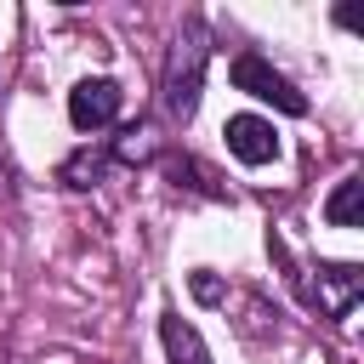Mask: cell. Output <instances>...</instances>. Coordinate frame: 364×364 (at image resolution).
Returning <instances> with one entry per match:
<instances>
[{
    "label": "cell",
    "mask_w": 364,
    "mask_h": 364,
    "mask_svg": "<svg viewBox=\"0 0 364 364\" xmlns=\"http://www.w3.org/2000/svg\"><path fill=\"white\" fill-rule=\"evenodd\" d=\"M205 63H210V46H205V28L199 23H188L182 34H176V46H171V63H165V85H159V102H165V114L171 119H193V108H199V85H205Z\"/></svg>",
    "instance_id": "6da1fadb"
},
{
    "label": "cell",
    "mask_w": 364,
    "mask_h": 364,
    "mask_svg": "<svg viewBox=\"0 0 364 364\" xmlns=\"http://www.w3.org/2000/svg\"><path fill=\"white\" fill-rule=\"evenodd\" d=\"M228 80H233V91H245V97H256V102H273L279 114H307V97H301V91H296L267 57H256V51L233 57Z\"/></svg>",
    "instance_id": "7a4b0ae2"
},
{
    "label": "cell",
    "mask_w": 364,
    "mask_h": 364,
    "mask_svg": "<svg viewBox=\"0 0 364 364\" xmlns=\"http://www.w3.org/2000/svg\"><path fill=\"white\" fill-rule=\"evenodd\" d=\"M301 296H307L324 318L347 324V318H353V307H358V296H364V273H358L353 262H324V267H318V279H301Z\"/></svg>",
    "instance_id": "3957f363"
},
{
    "label": "cell",
    "mask_w": 364,
    "mask_h": 364,
    "mask_svg": "<svg viewBox=\"0 0 364 364\" xmlns=\"http://www.w3.org/2000/svg\"><path fill=\"white\" fill-rule=\"evenodd\" d=\"M119 102H125V91L114 80H80L68 91V119H74V131H102L119 119Z\"/></svg>",
    "instance_id": "277c9868"
},
{
    "label": "cell",
    "mask_w": 364,
    "mask_h": 364,
    "mask_svg": "<svg viewBox=\"0 0 364 364\" xmlns=\"http://www.w3.org/2000/svg\"><path fill=\"white\" fill-rule=\"evenodd\" d=\"M222 136H228V154H233L239 165H273V159H279V131H273V119H262V114H233V119L222 125Z\"/></svg>",
    "instance_id": "5b68a950"
},
{
    "label": "cell",
    "mask_w": 364,
    "mask_h": 364,
    "mask_svg": "<svg viewBox=\"0 0 364 364\" xmlns=\"http://www.w3.org/2000/svg\"><path fill=\"white\" fill-rule=\"evenodd\" d=\"M159 336H165V358H171V364H210L205 336H199L182 313H165V318H159Z\"/></svg>",
    "instance_id": "8992f818"
},
{
    "label": "cell",
    "mask_w": 364,
    "mask_h": 364,
    "mask_svg": "<svg viewBox=\"0 0 364 364\" xmlns=\"http://www.w3.org/2000/svg\"><path fill=\"white\" fill-rule=\"evenodd\" d=\"M108 165H114V159H108L102 148H91V142H85V148H74V154L57 165V182H63V188H74V193H85V188H97V182L108 176Z\"/></svg>",
    "instance_id": "52a82bcc"
},
{
    "label": "cell",
    "mask_w": 364,
    "mask_h": 364,
    "mask_svg": "<svg viewBox=\"0 0 364 364\" xmlns=\"http://www.w3.org/2000/svg\"><path fill=\"white\" fill-rule=\"evenodd\" d=\"M165 176H171L176 188H188V193H205V199H228V188L216 182V171H210V165H199L193 154H171V159H165Z\"/></svg>",
    "instance_id": "ba28073f"
},
{
    "label": "cell",
    "mask_w": 364,
    "mask_h": 364,
    "mask_svg": "<svg viewBox=\"0 0 364 364\" xmlns=\"http://www.w3.org/2000/svg\"><path fill=\"white\" fill-rule=\"evenodd\" d=\"M358 216H364V182L358 176H341L336 193L324 199V222L330 228H358Z\"/></svg>",
    "instance_id": "9c48e42d"
},
{
    "label": "cell",
    "mask_w": 364,
    "mask_h": 364,
    "mask_svg": "<svg viewBox=\"0 0 364 364\" xmlns=\"http://www.w3.org/2000/svg\"><path fill=\"white\" fill-rule=\"evenodd\" d=\"M154 154H159L154 131H148V125H125V131L114 136V154H108V159H119V165H148Z\"/></svg>",
    "instance_id": "30bf717a"
},
{
    "label": "cell",
    "mask_w": 364,
    "mask_h": 364,
    "mask_svg": "<svg viewBox=\"0 0 364 364\" xmlns=\"http://www.w3.org/2000/svg\"><path fill=\"white\" fill-rule=\"evenodd\" d=\"M188 284H193V296H199V301H210V307H228V284H222L210 267H199Z\"/></svg>",
    "instance_id": "8fae6325"
},
{
    "label": "cell",
    "mask_w": 364,
    "mask_h": 364,
    "mask_svg": "<svg viewBox=\"0 0 364 364\" xmlns=\"http://www.w3.org/2000/svg\"><path fill=\"white\" fill-rule=\"evenodd\" d=\"M0 199H17V171L6 159V148H0Z\"/></svg>",
    "instance_id": "7c38bea8"
}]
</instances>
